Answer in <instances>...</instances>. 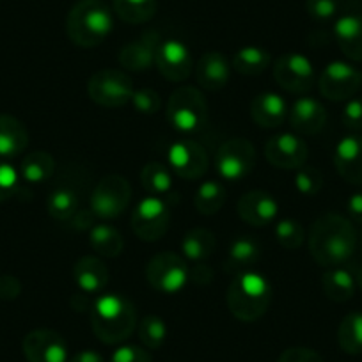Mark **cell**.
Listing matches in <instances>:
<instances>
[{"mask_svg": "<svg viewBox=\"0 0 362 362\" xmlns=\"http://www.w3.org/2000/svg\"><path fill=\"white\" fill-rule=\"evenodd\" d=\"M93 250L103 257H117L124 249V240L116 228L109 224H95L89 231Z\"/></svg>", "mask_w": 362, "mask_h": 362, "instance_id": "83f0119b", "label": "cell"}, {"mask_svg": "<svg viewBox=\"0 0 362 362\" xmlns=\"http://www.w3.org/2000/svg\"><path fill=\"white\" fill-rule=\"evenodd\" d=\"M277 362H325V358L313 348L293 346L284 350L277 358Z\"/></svg>", "mask_w": 362, "mask_h": 362, "instance_id": "ee69618b", "label": "cell"}, {"mask_svg": "<svg viewBox=\"0 0 362 362\" xmlns=\"http://www.w3.org/2000/svg\"><path fill=\"white\" fill-rule=\"evenodd\" d=\"M73 277L82 293L93 295L109 284L110 272L98 256H83L73 267Z\"/></svg>", "mask_w": 362, "mask_h": 362, "instance_id": "44dd1931", "label": "cell"}, {"mask_svg": "<svg viewBox=\"0 0 362 362\" xmlns=\"http://www.w3.org/2000/svg\"><path fill=\"white\" fill-rule=\"evenodd\" d=\"M162 37L156 30H148L137 40L124 45L119 52L121 68L128 71H148L151 66H155L156 50H158Z\"/></svg>", "mask_w": 362, "mask_h": 362, "instance_id": "ac0fdd59", "label": "cell"}, {"mask_svg": "<svg viewBox=\"0 0 362 362\" xmlns=\"http://www.w3.org/2000/svg\"><path fill=\"white\" fill-rule=\"evenodd\" d=\"M167 165L181 180H199L208 170V153L199 142L181 139L170 144Z\"/></svg>", "mask_w": 362, "mask_h": 362, "instance_id": "4fadbf2b", "label": "cell"}, {"mask_svg": "<svg viewBox=\"0 0 362 362\" xmlns=\"http://www.w3.org/2000/svg\"><path fill=\"white\" fill-rule=\"evenodd\" d=\"M228 308L240 322H256L268 311L272 288L267 277L257 272H243L235 277L228 290Z\"/></svg>", "mask_w": 362, "mask_h": 362, "instance_id": "277c9868", "label": "cell"}, {"mask_svg": "<svg viewBox=\"0 0 362 362\" xmlns=\"http://www.w3.org/2000/svg\"><path fill=\"white\" fill-rule=\"evenodd\" d=\"M286 114V102L276 93H261L250 102V117L261 128L281 127Z\"/></svg>", "mask_w": 362, "mask_h": 362, "instance_id": "603a6c76", "label": "cell"}, {"mask_svg": "<svg viewBox=\"0 0 362 362\" xmlns=\"http://www.w3.org/2000/svg\"><path fill=\"white\" fill-rule=\"evenodd\" d=\"M337 8H339L337 0H305V9L316 22H327V20L334 18Z\"/></svg>", "mask_w": 362, "mask_h": 362, "instance_id": "b9f144b4", "label": "cell"}, {"mask_svg": "<svg viewBox=\"0 0 362 362\" xmlns=\"http://www.w3.org/2000/svg\"><path fill=\"white\" fill-rule=\"evenodd\" d=\"M139 339L149 350H156L167 339V325L160 316L148 315L139 323Z\"/></svg>", "mask_w": 362, "mask_h": 362, "instance_id": "8d00e7d4", "label": "cell"}, {"mask_svg": "<svg viewBox=\"0 0 362 362\" xmlns=\"http://www.w3.org/2000/svg\"><path fill=\"white\" fill-rule=\"evenodd\" d=\"M236 211L245 224L263 228L276 221L279 214V204L272 197V194L263 192V190H250L240 197Z\"/></svg>", "mask_w": 362, "mask_h": 362, "instance_id": "e0dca14e", "label": "cell"}, {"mask_svg": "<svg viewBox=\"0 0 362 362\" xmlns=\"http://www.w3.org/2000/svg\"><path fill=\"white\" fill-rule=\"evenodd\" d=\"M146 279L160 293L176 295L189 283V267L180 254L165 250L148 261Z\"/></svg>", "mask_w": 362, "mask_h": 362, "instance_id": "52a82bcc", "label": "cell"}, {"mask_svg": "<svg viewBox=\"0 0 362 362\" xmlns=\"http://www.w3.org/2000/svg\"><path fill=\"white\" fill-rule=\"evenodd\" d=\"M334 37L341 52L351 61H362V16L344 15L334 25Z\"/></svg>", "mask_w": 362, "mask_h": 362, "instance_id": "cb8c5ba5", "label": "cell"}, {"mask_svg": "<svg viewBox=\"0 0 362 362\" xmlns=\"http://www.w3.org/2000/svg\"><path fill=\"white\" fill-rule=\"evenodd\" d=\"M114 13L130 25H141L156 15V0H112Z\"/></svg>", "mask_w": 362, "mask_h": 362, "instance_id": "d6a6232c", "label": "cell"}, {"mask_svg": "<svg viewBox=\"0 0 362 362\" xmlns=\"http://www.w3.org/2000/svg\"><path fill=\"white\" fill-rule=\"evenodd\" d=\"M132 105L139 114L151 116V114H156L162 109V98H160L155 89L144 87V89L135 90L134 96H132Z\"/></svg>", "mask_w": 362, "mask_h": 362, "instance_id": "ab89813d", "label": "cell"}, {"mask_svg": "<svg viewBox=\"0 0 362 362\" xmlns=\"http://www.w3.org/2000/svg\"><path fill=\"white\" fill-rule=\"evenodd\" d=\"M276 238L283 249L295 250L304 243L305 229L295 218H283L276 224Z\"/></svg>", "mask_w": 362, "mask_h": 362, "instance_id": "74e56055", "label": "cell"}, {"mask_svg": "<svg viewBox=\"0 0 362 362\" xmlns=\"http://www.w3.org/2000/svg\"><path fill=\"white\" fill-rule=\"evenodd\" d=\"M226 203V189L221 181L210 180L204 181L203 185H199L196 196H194V204H196V210L201 215H215L221 211V208Z\"/></svg>", "mask_w": 362, "mask_h": 362, "instance_id": "e575fe53", "label": "cell"}, {"mask_svg": "<svg viewBox=\"0 0 362 362\" xmlns=\"http://www.w3.org/2000/svg\"><path fill=\"white\" fill-rule=\"evenodd\" d=\"M274 78L288 93L305 95L315 86V68L305 55L290 52L276 61Z\"/></svg>", "mask_w": 362, "mask_h": 362, "instance_id": "7c38bea8", "label": "cell"}, {"mask_svg": "<svg viewBox=\"0 0 362 362\" xmlns=\"http://www.w3.org/2000/svg\"><path fill=\"white\" fill-rule=\"evenodd\" d=\"M132 201V187L127 177L109 174L102 177L90 196V210L100 218H116L128 208Z\"/></svg>", "mask_w": 362, "mask_h": 362, "instance_id": "ba28073f", "label": "cell"}, {"mask_svg": "<svg viewBox=\"0 0 362 362\" xmlns=\"http://www.w3.org/2000/svg\"><path fill=\"white\" fill-rule=\"evenodd\" d=\"M89 98L105 109H119L132 102L134 82L123 69H100L87 82Z\"/></svg>", "mask_w": 362, "mask_h": 362, "instance_id": "8992f818", "label": "cell"}, {"mask_svg": "<svg viewBox=\"0 0 362 362\" xmlns=\"http://www.w3.org/2000/svg\"><path fill=\"white\" fill-rule=\"evenodd\" d=\"M264 156L277 169L297 170L305 165L309 148L304 139L293 134L274 135L264 144Z\"/></svg>", "mask_w": 362, "mask_h": 362, "instance_id": "5bb4252c", "label": "cell"}, {"mask_svg": "<svg viewBox=\"0 0 362 362\" xmlns=\"http://www.w3.org/2000/svg\"><path fill=\"white\" fill-rule=\"evenodd\" d=\"M22 291V284L16 277L4 276L0 277V298L2 300H15Z\"/></svg>", "mask_w": 362, "mask_h": 362, "instance_id": "bcb514c9", "label": "cell"}, {"mask_svg": "<svg viewBox=\"0 0 362 362\" xmlns=\"http://www.w3.org/2000/svg\"><path fill=\"white\" fill-rule=\"evenodd\" d=\"M288 117H290V124L295 132L302 135H316L325 127L327 110L318 100L304 96L291 105Z\"/></svg>", "mask_w": 362, "mask_h": 362, "instance_id": "ffe728a7", "label": "cell"}, {"mask_svg": "<svg viewBox=\"0 0 362 362\" xmlns=\"http://www.w3.org/2000/svg\"><path fill=\"white\" fill-rule=\"evenodd\" d=\"M112 29V11L103 0H78L66 16V34L80 48L98 47Z\"/></svg>", "mask_w": 362, "mask_h": 362, "instance_id": "3957f363", "label": "cell"}, {"mask_svg": "<svg viewBox=\"0 0 362 362\" xmlns=\"http://www.w3.org/2000/svg\"><path fill=\"white\" fill-rule=\"evenodd\" d=\"M256 165V148L247 139H229L218 148L215 167L221 177L228 181H240L252 173Z\"/></svg>", "mask_w": 362, "mask_h": 362, "instance_id": "30bf717a", "label": "cell"}, {"mask_svg": "<svg viewBox=\"0 0 362 362\" xmlns=\"http://www.w3.org/2000/svg\"><path fill=\"white\" fill-rule=\"evenodd\" d=\"M357 245L361 247V250H362V229H361V235L357 236Z\"/></svg>", "mask_w": 362, "mask_h": 362, "instance_id": "f5cc1de1", "label": "cell"}, {"mask_svg": "<svg viewBox=\"0 0 362 362\" xmlns=\"http://www.w3.org/2000/svg\"><path fill=\"white\" fill-rule=\"evenodd\" d=\"M90 327L102 343L119 344L137 329V311L121 295H102L90 305Z\"/></svg>", "mask_w": 362, "mask_h": 362, "instance_id": "7a4b0ae2", "label": "cell"}, {"mask_svg": "<svg viewBox=\"0 0 362 362\" xmlns=\"http://www.w3.org/2000/svg\"><path fill=\"white\" fill-rule=\"evenodd\" d=\"M337 344L348 355L362 354V313L355 311L344 316L337 329Z\"/></svg>", "mask_w": 362, "mask_h": 362, "instance_id": "836d02e7", "label": "cell"}, {"mask_svg": "<svg viewBox=\"0 0 362 362\" xmlns=\"http://www.w3.org/2000/svg\"><path fill=\"white\" fill-rule=\"evenodd\" d=\"M323 293L329 300L343 304L354 298L355 295V279L351 272L346 268L332 267L327 268L322 276Z\"/></svg>", "mask_w": 362, "mask_h": 362, "instance_id": "4316f807", "label": "cell"}, {"mask_svg": "<svg viewBox=\"0 0 362 362\" xmlns=\"http://www.w3.org/2000/svg\"><path fill=\"white\" fill-rule=\"evenodd\" d=\"M95 218H96V215H95V211L90 210H83V208H80L78 211H76L75 214V217L71 218V228L73 229H76V231H86V229H93V226H95Z\"/></svg>", "mask_w": 362, "mask_h": 362, "instance_id": "7dc6e473", "label": "cell"}, {"mask_svg": "<svg viewBox=\"0 0 362 362\" xmlns=\"http://www.w3.org/2000/svg\"><path fill=\"white\" fill-rule=\"evenodd\" d=\"M142 189L153 197L163 199L173 190V176L170 169L160 162H149L141 170Z\"/></svg>", "mask_w": 362, "mask_h": 362, "instance_id": "f1b7e54d", "label": "cell"}, {"mask_svg": "<svg viewBox=\"0 0 362 362\" xmlns=\"http://www.w3.org/2000/svg\"><path fill=\"white\" fill-rule=\"evenodd\" d=\"M217 249V238L210 229L194 228L181 240V250L192 261H203Z\"/></svg>", "mask_w": 362, "mask_h": 362, "instance_id": "f546056e", "label": "cell"}, {"mask_svg": "<svg viewBox=\"0 0 362 362\" xmlns=\"http://www.w3.org/2000/svg\"><path fill=\"white\" fill-rule=\"evenodd\" d=\"M270 66V54L259 47H245L233 57V68L243 76H257Z\"/></svg>", "mask_w": 362, "mask_h": 362, "instance_id": "d590c367", "label": "cell"}, {"mask_svg": "<svg viewBox=\"0 0 362 362\" xmlns=\"http://www.w3.org/2000/svg\"><path fill=\"white\" fill-rule=\"evenodd\" d=\"M170 224V211L160 197H144L132 214V229L144 242H156L167 233Z\"/></svg>", "mask_w": 362, "mask_h": 362, "instance_id": "8fae6325", "label": "cell"}, {"mask_svg": "<svg viewBox=\"0 0 362 362\" xmlns=\"http://www.w3.org/2000/svg\"><path fill=\"white\" fill-rule=\"evenodd\" d=\"M261 249L257 242H254L249 236L236 238L229 247L228 257H226L224 270L233 276H238L243 272H249L254 264L259 261Z\"/></svg>", "mask_w": 362, "mask_h": 362, "instance_id": "484cf974", "label": "cell"}, {"mask_svg": "<svg viewBox=\"0 0 362 362\" xmlns=\"http://www.w3.org/2000/svg\"><path fill=\"white\" fill-rule=\"evenodd\" d=\"M110 362H153V358L146 348L135 346V344H123L114 351Z\"/></svg>", "mask_w": 362, "mask_h": 362, "instance_id": "7bdbcfd3", "label": "cell"}, {"mask_svg": "<svg viewBox=\"0 0 362 362\" xmlns=\"http://www.w3.org/2000/svg\"><path fill=\"white\" fill-rule=\"evenodd\" d=\"M343 124L351 132L362 130V98H351L344 105L343 110Z\"/></svg>", "mask_w": 362, "mask_h": 362, "instance_id": "f6af8a7d", "label": "cell"}, {"mask_svg": "<svg viewBox=\"0 0 362 362\" xmlns=\"http://www.w3.org/2000/svg\"><path fill=\"white\" fill-rule=\"evenodd\" d=\"M189 279L204 286V284H210L214 281V270L208 264H196V268L189 270Z\"/></svg>", "mask_w": 362, "mask_h": 362, "instance_id": "c3c4849f", "label": "cell"}, {"mask_svg": "<svg viewBox=\"0 0 362 362\" xmlns=\"http://www.w3.org/2000/svg\"><path fill=\"white\" fill-rule=\"evenodd\" d=\"M295 187L305 197H313L323 189V176L316 167H300L295 174Z\"/></svg>", "mask_w": 362, "mask_h": 362, "instance_id": "f35d334b", "label": "cell"}, {"mask_svg": "<svg viewBox=\"0 0 362 362\" xmlns=\"http://www.w3.org/2000/svg\"><path fill=\"white\" fill-rule=\"evenodd\" d=\"M357 249V231L350 218L339 214H325L315 221L309 233V252L325 268L341 267Z\"/></svg>", "mask_w": 362, "mask_h": 362, "instance_id": "6da1fadb", "label": "cell"}, {"mask_svg": "<svg viewBox=\"0 0 362 362\" xmlns=\"http://www.w3.org/2000/svg\"><path fill=\"white\" fill-rule=\"evenodd\" d=\"M23 355L27 362H68V343L61 334L50 329H36L23 337Z\"/></svg>", "mask_w": 362, "mask_h": 362, "instance_id": "9a60e30c", "label": "cell"}, {"mask_svg": "<svg viewBox=\"0 0 362 362\" xmlns=\"http://www.w3.org/2000/svg\"><path fill=\"white\" fill-rule=\"evenodd\" d=\"M68 362H105L102 355L95 350H83L68 358Z\"/></svg>", "mask_w": 362, "mask_h": 362, "instance_id": "f907efd6", "label": "cell"}, {"mask_svg": "<svg viewBox=\"0 0 362 362\" xmlns=\"http://www.w3.org/2000/svg\"><path fill=\"white\" fill-rule=\"evenodd\" d=\"M55 170V160L47 151H33L22 160L20 176L29 183H45Z\"/></svg>", "mask_w": 362, "mask_h": 362, "instance_id": "1f68e13d", "label": "cell"}, {"mask_svg": "<svg viewBox=\"0 0 362 362\" xmlns=\"http://www.w3.org/2000/svg\"><path fill=\"white\" fill-rule=\"evenodd\" d=\"M346 210L351 221L357 222V224H362V192L354 194V196L348 199Z\"/></svg>", "mask_w": 362, "mask_h": 362, "instance_id": "681fc988", "label": "cell"}, {"mask_svg": "<svg viewBox=\"0 0 362 362\" xmlns=\"http://www.w3.org/2000/svg\"><path fill=\"white\" fill-rule=\"evenodd\" d=\"M362 87V73L343 61L327 64L318 78V89L330 102H348Z\"/></svg>", "mask_w": 362, "mask_h": 362, "instance_id": "9c48e42d", "label": "cell"}, {"mask_svg": "<svg viewBox=\"0 0 362 362\" xmlns=\"http://www.w3.org/2000/svg\"><path fill=\"white\" fill-rule=\"evenodd\" d=\"M47 210L54 221L69 222L80 210V197L76 196L75 190L68 189V187H59V189L52 190L48 196Z\"/></svg>", "mask_w": 362, "mask_h": 362, "instance_id": "4dcf8cb0", "label": "cell"}, {"mask_svg": "<svg viewBox=\"0 0 362 362\" xmlns=\"http://www.w3.org/2000/svg\"><path fill=\"white\" fill-rule=\"evenodd\" d=\"M334 165L344 181L362 187V135L341 139L334 149Z\"/></svg>", "mask_w": 362, "mask_h": 362, "instance_id": "d6986e66", "label": "cell"}, {"mask_svg": "<svg viewBox=\"0 0 362 362\" xmlns=\"http://www.w3.org/2000/svg\"><path fill=\"white\" fill-rule=\"evenodd\" d=\"M167 121L181 134H197L208 124V103L197 87L181 86L167 102Z\"/></svg>", "mask_w": 362, "mask_h": 362, "instance_id": "5b68a950", "label": "cell"}, {"mask_svg": "<svg viewBox=\"0 0 362 362\" xmlns=\"http://www.w3.org/2000/svg\"><path fill=\"white\" fill-rule=\"evenodd\" d=\"M155 66L163 78L170 82H185L194 69V59L185 43L177 40H165L156 50Z\"/></svg>", "mask_w": 362, "mask_h": 362, "instance_id": "2e32d148", "label": "cell"}, {"mask_svg": "<svg viewBox=\"0 0 362 362\" xmlns=\"http://www.w3.org/2000/svg\"><path fill=\"white\" fill-rule=\"evenodd\" d=\"M229 73H231L229 62L221 52H208L197 61V83H199V87L211 90V93H217V90L224 89L228 86Z\"/></svg>", "mask_w": 362, "mask_h": 362, "instance_id": "7402d4cb", "label": "cell"}, {"mask_svg": "<svg viewBox=\"0 0 362 362\" xmlns=\"http://www.w3.org/2000/svg\"><path fill=\"white\" fill-rule=\"evenodd\" d=\"M18 190V173L9 163L0 162V203L11 199Z\"/></svg>", "mask_w": 362, "mask_h": 362, "instance_id": "60d3db41", "label": "cell"}, {"mask_svg": "<svg viewBox=\"0 0 362 362\" xmlns=\"http://www.w3.org/2000/svg\"><path fill=\"white\" fill-rule=\"evenodd\" d=\"M351 276H354V279H355V286H358L362 290V263L355 264L354 274H351Z\"/></svg>", "mask_w": 362, "mask_h": 362, "instance_id": "816d5d0a", "label": "cell"}, {"mask_svg": "<svg viewBox=\"0 0 362 362\" xmlns=\"http://www.w3.org/2000/svg\"><path fill=\"white\" fill-rule=\"evenodd\" d=\"M29 146V132L15 116L0 114V156L15 158Z\"/></svg>", "mask_w": 362, "mask_h": 362, "instance_id": "d4e9b609", "label": "cell"}]
</instances>
